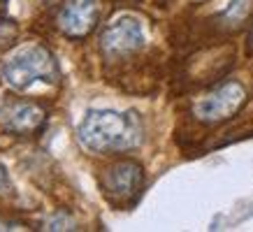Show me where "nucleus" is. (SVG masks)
<instances>
[{
	"label": "nucleus",
	"mask_w": 253,
	"mask_h": 232,
	"mask_svg": "<svg viewBox=\"0 0 253 232\" xmlns=\"http://www.w3.org/2000/svg\"><path fill=\"white\" fill-rule=\"evenodd\" d=\"M0 79L14 91H28L38 81L58 84L61 68L44 44H26L0 63Z\"/></svg>",
	"instance_id": "nucleus-2"
},
{
	"label": "nucleus",
	"mask_w": 253,
	"mask_h": 232,
	"mask_svg": "<svg viewBox=\"0 0 253 232\" xmlns=\"http://www.w3.org/2000/svg\"><path fill=\"white\" fill-rule=\"evenodd\" d=\"M246 98H249L246 88L239 81H225V84L216 86L214 91H209L207 95H202L200 100H195L193 116H195V121L205 125L225 123L242 112Z\"/></svg>",
	"instance_id": "nucleus-4"
},
{
	"label": "nucleus",
	"mask_w": 253,
	"mask_h": 232,
	"mask_svg": "<svg viewBox=\"0 0 253 232\" xmlns=\"http://www.w3.org/2000/svg\"><path fill=\"white\" fill-rule=\"evenodd\" d=\"M253 12V0H230L225 9L218 14V21H221L223 28L228 31H237L244 26V21L249 19V14Z\"/></svg>",
	"instance_id": "nucleus-8"
},
{
	"label": "nucleus",
	"mask_w": 253,
	"mask_h": 232,
	"mask_svg": "<svg viewBox=\"0 0 253 232\" xmlns=\"http://www.w3.org/2000/svg\"><path fill=\"white\" fill-rule=\"evenodd\" d=\"M44 230H75V221H72L65 211H58L56 216H51L46 221Z\"/></svg>",
	"instance_id": "nucleus-10"
},
{
	"label": "nucleus",
	"mask_w": 253,
	"mask_h": 232,
	"mask_svg": "<svg viewBox=\"0 0 253 232\" xmlns=\"http://www.w3.org/2000/svg\"><path fill=\"white\" fill-rule=\"evenodd\" d=\"M144 46V31L135 16H119L100 35V51L107 58H126Z\"/></svg>",
	"instance_id": "nucleus-5"
},
{
	"label": "nucleus",
	"mask_w": 253,
	"mask_h": 232,
	"mask_svg": "<svg viewBox=\"0 0 253 232\" xmlns=\"http://www.w3.org/2000/svg\"><path fill=\"white\" fill-rule=\"evenodd\" d=\"M100 188L114 207H132L144 188V170L137 160L130 158L116 160L102 170Z\"/></svg>",
	"instance_id": "nucleus-3"
},
{
	"label": "nucleus",
	"mask_w": 253,
	"mask_h": 232,
	"mask_svg": "<svg viewBox=\"0 0 253 232\" xmlns=\"http://www.w3.org/2000/svg\"><path fill=\"white\" fill-rule=\"evenodd\" d=\"M2 14H5V7H2V5H0V19H2Z\"/></svg>",
	"instance_id": "nucleus-14"
},
{
	"label": "nucleus",
	"mask_w": 253,
	"mask_h": 232,
	"mask_svg": "<svg viewBox=\"0 0 253 232\" xmlns=\"http://www.w3.org/2000/svg\"><path fill=\"white\" fill-rule=\"evenodd\" d=\"M19 38V26L12 19H0V51H7L9 46H14Z\"/></svg>",
	"instance_id": "nucleus-9"
},
{
	"label": "nucleus",
	"mask_w": 253,
	"mask_h": 232,
	"mask_svg": "<svg viewBox=\"0 0 253 232\" xmlns=\"http://www.w3.org/2000/svg\"><path fill=\"white\" fill-rule=\"evenodd\" d=\"M77 137L93 154H123L142 144L144 125L135 112L93 109L79 123Z\"/></svg>",
	"instance_id": "nucleus-1"
},
{
	"label": "nucleus",
	"mask_w": 253,
	"mask_h": 232,
	"mask_svg": "<svg viewBox=\"0 0 253 232\" xmlns=\"http://www.w3.org/2000/svg\"><path fill=\"white\" fill-rule=\"evenodd\" d=\"M46 123V112L42 105L33 100H9L0 107V125L2 130L16 137H33Z\"/></svg>",
	"instance_id": "nucleus-6"
},
{
	"label": "nucleus",
	"mask_w": 253,
	"mask_h": 232,
	"mask_svg": "<svg viewBox=\"0 0 253 232\" xmlns=\"http://www.w3.org/2000/svg\"><path fill=\"white\" fill-rule=\"evenodd\" d=\"M42 2H46V5H56V2H61V0H42Z\"/></svg>",
	"instance_id": "nucleus-13"
},
{
	"label": "nucleus",
	"mask_w": 253,
	"mask_h": 232,
	"mask_svg": "<svg viewBox=\"0 0 253 232\" xmlns=\"http://www.w3.org/2000/svg\"><path fill=\"white\" fill-rule=\"evenodd\" d=\"M249 49L253 51V28H251V35H249Z\"/></svg>",
	"instance_id": "nucleus-12"
},
{
	"label": "nucleus",
	"mask_w": 253,
	"mask_h": 232,
	"mask_svg": "<svg viewBox=\"0 0 253 232\" xmlns=\"http://www.w3.org/2000/svg\"><path fill=\"white\" fill-rule=\"evenodd\" d=\"M7 186H9L7 172H5V167H2V165H0V193H2V191H5V188H7Z\"/></svg>",
	"instance_id": "nucleus-11"
},
{
	"label": "nucleus",
	"mask_w": 253,
	"mask_h": 232,
	"mask_svg": "<svg viewBox=\"0 0 253 232\" xmlns=\"http://www.w3.org/2000/svg\"><path fill=\"white\" fill-rule=\"evenodd\" d=\"M100 21V0H68L56 16L58 31L70 39L91 35Z\"/></svg>",
	"instance_id": "nucleus-7"
}]
</instances>
